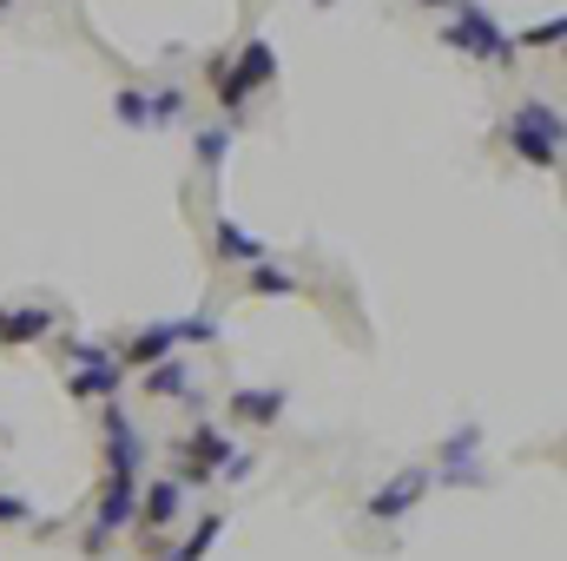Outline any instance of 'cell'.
Returning <instances> with one entry per match:
<instances>
[{
  "label": "cell",
  "instance_id": "6da1fadb",
  "mask_svg": "<svg viewBox=\"0 0 567 561\" xmlns=\"http://www.w3.org/2000/svg\"><path fill=\"white\" fill-rule=\"evenodd\" d=\"M508 145H515V159L522 165H535V172H555L561 165V106L555 100H522L515 113H508Z\"/></svg>",
  "mask_w": 567,
  "mask_h": 561
},
{
  "label": "cell",
  "instance_id": "7a4b0ae2",
  "mask_svg": "<svg viewBox=\"0 0 567 561\" xmlns=\"http://www.w3.org/2000/svg\"><path fill=\"white\" fill-rule=\"evenodd\" d=\"M212 337H218V317H165V324L133 330L113 357H120V370H152V364L178 357V344H212Z\"/></svg>",
  "mask_w": 567,
  "mask_h": 561
},
{
  "label": "cell",
  "instance_id": "3957f363",
  "mask_svg": "<svg viewBox=\"0 0 567 561\" xmlns=\"http://www.w3.org/2000/svg\"><path fill=\"white\" fill-rule=\"evenodd\" d=\"M449 47L468 53V60H488V67H515V40L495 27V13L482 0H455L449 7Z\"/></svg>",
  "mask_w": 567,
  "mask_h": 561
},
{
  "label": "cell",
  "instance_id": "277c9868",
  "mask_svg": "<svg viewBox=\"0 0 567 561\" xmlns=\"http://www.w3.org/2000/svg\"><path fill=\"white\" fill-rule=\"evenodd\" d=\"M231 456H238V449H231V436H225V429H212V422H198L192 436H178V442H172L178 489H205V482H218V469H225Z\"/></svg>",
  "mask_w": 567,
  "mask_h": 561
},
{
  "label": "cell",
  "instance_id": "5b68a950",
  "mask_svg": "<svg viewBox=\"0 0 567 561\" xmlns=\"http://www.w3.org/2000/svg\"><path fill=\"white\" fill-rule=\"evenodd\" d=\"M271 80H278V47H271V40H245V47L231 53L225 80H218V106H225V113H245V100H251L258 86H271Z\"/></svg>",
  "mask_w": 567,
  "mask_h": 561
},
{
  "label": "cell",
  "instance_id": "8992f818",
  "mask_svg": "<svg viewBox=\"0 0 567 561\" xmlns=\"http://www.w3.org/2000/svg\"><path fill=\"white\" fill-rule=\"evenodd\" d=\"M140 522V476H106L100 502H93V529H86V555H106L120 529Z\"/></svg>",
  "mask_w": 567,
  "mask_h": 561
},
{
  "label": "cell",
  "instance_id": "52a82bcc",
  "mask_svg": "<svg viewBox=\"0 0 567 561\" xmlns=\"http://www.w3.org/2000/svg\"><path fill=\"white\" fill-rule=\"evenodd\" d=\"M475 449H482V429L475 422H462L442 449H435V469H429V482H449V489H475L488 469L475 462Z\"/></svg>",
  "mask_w": 567,
  "mask_h": 561
},
{
  "label": "cell",
  "instance_id": "ba28073f",
  "mask_svg": "<svg viewBox=\"0 0 567 561\" xmlns=\"http://www.w3.org/2000/svg\"><path fill=\"white\" fill-rule=\"evenodd\" d=\"M100 429H106V476H140V422L120 404H106Z\"/></svg>",
  "mask_w": 567,
  "mask_h": 561
},
{
  "label": "cell",
  "instance_id": "9c48e42d",
  "mask_svg": "<svg viewBox=\"0 0 567 561\" xmlns=\"http://www.w3.org/2000/svg\"><path fill=\"white\" fill-rule=\"evenodd\" d=\"M120 384H126L120 357H100V364L66 370V397H73V404H120Z\"/></svg>",
  "mask_w": 567,
  "mask_h": 561
},
{
  "label": "cell",
  "instance_id": "30bf717a",
  "mask_svg": "<svg viewBox=\"0 0 567 561\" xmlns=\"http://www.w3.org/2000/svg\"><path fill=\"white\" fill-rule=\"evenodd\" d=\"M53 324H60L53 304H0V344H7V350H13V344H40V337H53Z\"/></svg>",
  "mask_w": 567,
  "mask_h": 561
},
{
  "label": "cell",
  "instance_id": "8fae6325",
  "mask_svg": "<svg viewBox=\"0 0 567 561\" xmlns=\"http://www.w3.org/2000/svg\"><path fill=\"white\" fill-rule=\"evenodd\" d=\"M423 496H429V469H403V476H390V482L370 496V516H377V522H396V516H410Z\"/></svg>",
  "mask_w": 567,
  "mask_h": 561
},
{
  "label": "cell",
  "instance_id": "7c38bea8",
  "mask_svg": "<svg viewBox=\"0 0 567 561\" xmlns=\"http://www.w3.org/2000/svg\"><path fill=\"white\" fill-rule=\"evenodd\" d=\"M178 509H185V489L172 482V476H158V482H140V522L145 536H158V529H172L178 522Z\"/></svg>",
  "mask_w": 567,
  "mask_h": 561
},
{
  "label": "cell",
  "instance_id": "4fadbf2b",
  "mask_svg": "<svg viewBox=\"0 0 567 561\" xmlns=\"http://www.w3.org/2000/svg\"><path fill=\"white\" fill-rule=\"evenodd\" d=\"M212 238H218V258H225V265H265V258H271V252H265V238H258V232H245V225H238V218H225V212H218Z\"/></svg>",
  "mask_w": 567,
  "mask_h": 561
},
{
  "label": "cell",
  "instance_id": "5bb4252c",
  "mask_svg": "<svg viewBox=\"0 0 567 561\" xmlns=\"http://www.w3.org/2000/svg\"><path fill=\"white\" fill-rule=\"evenodd\" d=\"M284 390H231V404H225V417L231 422H251V429H265V422L284 417Z\"/></svg>",
  "mask_w": 567,
  "mask_h": 561
},
{
  "label": "cell",
  "instance_id": "9a60e30c",
  "mask_svg": "<svg viewBox=\"0 0 567 561\" xmlns=\"http://www.w3.org/2000/svg\"><path fill=\"white\" fill-rule=\"evenodd\" d=\"M145 397H158V404H165V397H178V404H185V397H192V370H185L178 357L152 364V370H145Z\"/></svg>",
  "mask_w": 567,
  "mask_h": 561
},
{
  "label": "cell",
  "instance_id": "2e32d148",
  "mask_svg": "<svg viewBox=\"0 0 567 561\" xmlns=\"http://www.w3.org/2000/svg\"><path fill=\"white\" fill-rule=\"evenodd\" d=\"M218 536H225V516L212 509V516H198V529L185 536V549H178V561H205L212 549H218Z\"/></svg>",
  "mask_w": 567,
  "mask_h": 561
},
{
  "label": "cell",
  "instance_id": "e0dca14e",
  "mask_svg": "<svg viewBox=\"0 0 567 561\" xmlns=\"http://www.w3.org/2000/svg\"><path fill=\"white\" fill-rule=\"evenodd\" d=\"M185 120V93L165 86V93H145V126H178Z\"/></svg>",
  "mask_w": 567,
  "mask_h": 561
},
{
  "label": "cell",
  "instance_id": "ac0fdd59",
  "mask_svg": "<svg viewBox=\"0 0 567 561\" xmlns=\"http://www.w3.org/2000/svg\"><path fill=\"white\" fill-rule=\"evenodd\" d=\"M192 152H198V165H205V172H218V165L231 159V126H205Z\"/></svg>",
  "mask_w": 567,
  "mask_h": 561
},
{
  "label": "cell",
  "instance_id": "d6986e66",
  "mask_svg": "<svg viewBox=\"0 0 567 561\" xmlns=\"http://www.w3.org/2000/svg\"><path fill=\"white\" fill-rule=\"evenodd\" d=\"M290 290H297V278L278 272L271 258H265V265H251V297H290Z\"/></svg>",
  "mask_w": 567,
  "mask_h": 561
},
{
  "label": "cell",
  "instance_id": "ffe728a7",
  "mask_svg": "<svg viewBox=\"0 0 567 561\" xmlns=\"http://www.w3.org/2000/svg\"><path fill=\"white\" fill-rule=\"evenodd\" d=\"M113 113H120L126 126H145V93L140 86H120V93H113Z\"/></svg>",
  "mask_w": 567,
  "mask_h": 561
},
{
  "label": "cell",
  "instance_id": "44dd1931",
  "mask_svg": "<svg viewBox=\"0 0 567 561\" xmlns=\"http://www.w3.org/2000/svg\"><path fill=\"white\" fill-rule=\"evenodd\" d=\"M515 47H528V53H542V47H561V20H542V27H528Z\"/></svg>",
  "mask_w": 567,
  "mask_h": 561
},
{
  "label": "cell",
  "instance_id": "7402d4cb",
  "mask_svg": "<svg viewBox=\"0 0 567 561\" xmlns=\"http://www.w3.org/2000/svg\"><path fill=\"white\" fill-rule=\"evenodd\" d=\"M20 522H33V509L20 496H0V529H20Z\"/></svg>",
  "mask_w": 567,
  "mask_h": 561
},
{
  "label": "cell",
  "instance_id": "603a6c76",
  "mask_svg": "<svg viewBox=\"0 0 567 561\" xmlns=\"http://www.w3.org/2000/svg\"><path fill=\"white\" fill-rule=\"evenodd\" d=\"M423 7H435V13H449V7H455V0H423Z\"/></svg>",
  "mask_w": 567,
  "mask_h": 561
},
{
  "label": "cell",
  "instance_id": "cb8c5ba5",
  "mask_svg": "<svg viewBox=\"0 0 567 561\" xmlns=\"http://www.w3.org/2000/svg\"><path fill=\"white\" fill-rule=\"evenodd\" d=\"M158 561H178V555H158Z\"/></svg>",
  "mask_w": 567,
  "mask_h": 561
},
{
  "label": "cell",
  "instance_id": "d4e9b609",
  "mask_svg": "<svg viewBox=\"0 0 567 561\" xmlns=\"http://www.w3.org/2000/svg\"><path fill=\"white\" fill-rule=\"evenodd\" d=\"M317 7H330V0H317Z\"/></svg>",
  "mask_w": 567,
  "mask_h": 561
},
{
  "label": "cell",
  "instance_id": "484cf974",
  "mask_svg": "<svg viewBox=\"0 0 567 561\" xmlns=\"http://www.w3.org/2000/svg\"><path fill=\"white\" fill-rule=\"evenodd\" d=\"M0 7H7V0H0Z\"/></svg>",
  "mask_w": 567,
  "mask_h": 561
}]
</instances>
